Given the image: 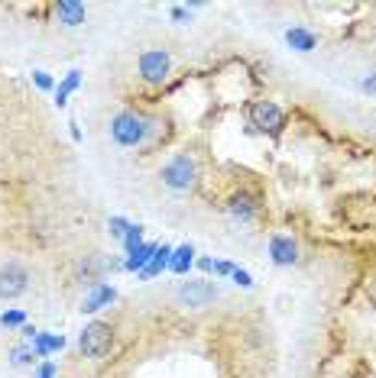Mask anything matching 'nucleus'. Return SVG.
Returning a JSON list of instances; mask_svg holds the SVG:
<instances>
[{"label":"nucleus","mask_w":376,"mask_h":378,"mask_svg":"<svg viewBox=\"0 0 376 378\" xmlns=\"http://www.w3.org/2000/svg\"><path fill=\"white\" fill-rule=\"evenodd\" d=\"M156 249H159V246H153V242H143V246H137V249L130 252V256H127V268H130V272H143L146 265H149V259L156 256Z\"/></svg>","instance_id":"9b49d317"},{"label":"nucleus","mask_w":376,"mask_h":378,"mask_svg":"<svg viewBox=\"0 0 376 378\" xmlns=\"http://www.w3.org/2000/svg\"><path fill=\"white\" fill-rule=\"evenodd\" d=\"M234 281H237L240 288H253V278H250L244 268H234Z\"/></svg>","instance_id":"5701e85b"},{"label":"nucleus","mask_w":376,"mask_h":378,"mask_svg":"<svg viewBox=\"0 0 376 378\" xmlns=\"http://www.w3.org/2000/svg\"><path fill=\"white\" fill-rule=\"evenodd\" d=\"M110 136H114L117 146H139L146 136H149V117L133 114V110H123L110 120Z\"/></svg>","instance_id":"f257e3e1"},{"label":"nucleus","mask_w":376,"mask_h":378,"mask_svg":"<svg viewBox=\"0 0 376 378\" xmlns=\"http://www.w3.org/2000/svg\"><path fill=\"white\" fill-rule=\"evenodd\" d=\"M269 256H273L276 265H292L299 259V246H295L292 236H273L269 240Z\"/></svg>","instance_id":"6e6552de"},{"label":"nucleus","mask_w":376,"mask_h":378,"mask_svg":"<svg viewBox=\"0 0 376 378\" xmlns=\"http://www.w3.org/2000/svg\"><path fill=\"white\" fill-rule=\"evenodd\" d=\"M55 13H59V20L65 26H81L85 23V4H78V0H59Z\"/></svg>","instance_id":"1a4fd4ad"},{"label":"nucleus","mask_w":376,"mask_h":378,"mask_svg":"<svg viewBox=\"0 0 376 378\" xmlns=\"http://www.w3.org/2000/svg\"><path fill=\"white\" fill-rule=\"evenodd\" d=\"M172 16H176L178 23H185V20H188V13H185V7H172Z\"/></svg>","instance_id":"bb28decb"},{"label":"nucleus","mask_w":376,"mask_h":378,"mask_svg":"<svg viewBox=\"0 0 376 378\" xmlns=\"http://www.w3.org/2000/svg\"><path fill=\"white\" fill-rule=\"evenodd\" d=\"M26 285H30V275H26L23 265L10 262V265H4V268H0V297H4V301L20 297L26 291Z\"/></svg>","instance_id":"423d86ee"},{"label":"nucleus","mask_w":376,"mask_h":378,"mask_svg":"<svg viewBox=\"0 0 376 378\" xmlns=\"http://www.w3.org/2000/svg\"><path fill=\"white\" fill-rule=\"evenodd\" d=\"M227 211H231V217L234 220H253V213H256V204H253V197L250 194H234V201H231V207H227Z\"/></svg>","instance_id":"f8f14e48"},{"label":"nucleus","mask_w":376,"mask_h":378,"mask_svg":"<svg viewBox=\"0 0 376 378\" xmlns=\"http://www.w3.org/2000/svg\"><path fill=\"white\" fill-rule=\"evenodd\" d=\"M23 314H20V310H10V314H4V317H0V324H4V326H20V324H23Z\"/></svg>","instance_id":"412c9836"},{"label":"nucleus","mask_w":376,"mask_h":378,"mask_svg":"<svg viewBox=\"0 0 376 378\" xmlns=\"http://www.w3.org/2000/svg\"><path fill=\"white\" fill-rule=\"evenodd\" d=\"M65 346V340L62 336H46V333H36L33 336V353L36 355H46V353H55V349Z\"/></svg>","instance_id":"dca6fc26"},{"label":"nucleus","mask_w":376,"mask_h":378,"mask_svg":"<svg viewBox=\"0 0 376 378\" xmlns=\"http://www.w3.org/2000/svg\"><path fill=\"white\" fill-rule=\"evenodd\" d=\"M36 378H55V365H52V362H46V365H39Z\"/></svg>","instance_id":"b1692460"},{"label":"nucleus","mask_w":376,"mask_h":378,"mask_svg":"<svg viewBox=\"0 0 376 378\" xmlns=\"http://www.w3.org/2000/svg\"><path fill=\"white\" fill-rule=\"evenodd\" d=\"M130 227H133V223H127L123 217H110V233H114L117 240H123V236L130 233Z\"/></svg>","instance_id":"6ab92c4d"},{"label":"nucleus","mask_w":376,"mask_h":378,"mask_svg":"<svg viewBox=\"0 0 376 378\" xmlns=\"http://www.w3.org/2000/svg\"><path fill=\"white\" fill-rule=\"evenodd\" d=\"M215 272L217 275H234V265L231 262H215Z\"/></svg>","instance_id":"393cba45"},{"label":"nucleus","mask_w":376,"mask_h":378,"mask_svg":"<svg viewBox=\"0 0 376 378\" xmlns=\"http://www.w3.org/2000/svg\"><path fill=\"white\" fill-rule=\"evenodd\" d=\"M78 84H81V71H69V78H65V81L59 84V91H55V104H65V100H69V94L72 91H78Z\"/></svg>","instance_id":"f3484780"},{"label":"nucleus","mask_w":376,"mask_h":378,"mask_svg":"<svg viewBox=\"0 0 376 378\" xmlns=\"http://www.w3.org/2000/svg\"><path fill=\"white\" fill-rule=\"evenodd\" d=\"M33 359H36V353H33L30 346H16L13 349V365H30Z\"/></svg>","instance_id":"a211bd4d"},{"label":"nucleus","mask_w":376,"mask_h":378,"mask_svg":"<svg viewBox=\"0 0 376 378\" xmlns=\"http://www.w3.org/2000/svg\"><path fill=\"white\" fill-rule=\"evenodd\" d=\"M360 88H363V91H367V94H376V75H373V78H363V84H360Z\"/></svg>","instance_id":"a878e982"},{"label":"nucleus","mask_w":376,"mask_h":378,"mask_svg":"<svg viewBox=\"0 0 376 378\" xmlns=\"http://www.w3.org/2000/svg\"><path fill=\"white\" fill-rule=\"evenodd\" d=\"M162 182L172 191H188L195 184V162L188 155H172L166 165H162Z\"/></svg>","instance_id":"7ed1b4c3"},{"label":"nucleus","mask_w":376,"mask_h":378,"mask_svg":"<svg viewBox=\"0 0 376 378\" xmlns=\"http://www.w3.org/2000/svg\"><path fill=\"white\" fill-rule=\"evenodd\" d=\"M123 242H127V252H133L137 246H143V230H139V227H130V233L123 236Z\"/></svg>","instance_id":"aec40b11"},{"label":"nucleus","mask_w":376,"mask_h":378,"mask_svg":"<svg viewBox=\"0 0 376 378\" xmlns=\"http://www.w3.org/2000/svg\"><path fill=\"white\" fill-rule=\"evenodd\" d=\"M169 256H172L169 246H159V249H156V256L149 259V265L139 272V278H153V275H159L162 268H169Z\"/></svg>","instance_id":"ddd939ff"},{"label":"nucleus","mask_w":376,"mask_h":378,"mask_svg":"<svg viewBox=\"0 0 376 378\" xmlns=\"http://www.w3.org/2000/svg\"><path fill=\"white\" fill-rule=\"evenodd\" d=\"M217 297V288L211 285V281H188V285L178 288V301L185 304V307H207V304Z\"/></svg>","instance_id":"0eeeda50"},{"label":"nucleus","mask_w":376,"mask_h":378,"mask_svg":"<svg viewBox=\"0 0 376 378\" xmlns=\"http://www.w3.org/2000/svg\"><path fill=\"white\" fill-rule=\"evenodd\" d=\"M169 52H162V49H149V52L139 55V75H143V81L149 84H159L166 81V75H169Z\"/></svg>","instance_id":"39448f33"},{"label":"nucleus","mask_w":376,"mask_h":378,"mask_svg":"<svg viewBox=\"0 0 376 378\" xmlns=\"http://www.w3.org/2000/svg\"><path fill=\"white\" fill-rule=\"evenodd\" d=\"M246 114H250V123H253L260 133H279V129L285 126L283 107L273 104V100H253Z\"/></svg>","instance_id":"20e7f679"},{"label":"nucleus","mask_w":376,"mask_h":378,"mask_svg":"<svg viewBox=\"0 0 376 378\" xmlns=\"http://www.w3.org/2000/svg\"><path fill=\"white\" fill-rule=\"evenodd\" d=\"M285 42H289L292 49H299V52H312V49H315V42H318V39L312 36V33H308V30H299V26H295V30H289V33H285Z\"/></svg>","instance_id":"4468645a"},{"label":"nucleus","mask_w":376,"mask_h":378,"mask_svg":"<svg viewBox=\"0 0 376 378\" xmlns=\"http://www.w3.org/2000/svg\"><path fill=\"white\" fill-rule=\"evenodd\" d=\"M33 81H36L39 91H49V88H52V78H49L46 71H33Z\"/></svg>","instance_id":"4be33fe9"},{"label":"nucleus","mask_w":376,"mask_h":378,"mask_svg":"<svg viewBox=\"0 0 376 378\" xmlns=\"http://www.w3.org/2000/svg\"><path fill=\"white\" fill-rule=\"evenodd\" d=\"M110 343H114V333H110L108 324H88L85 333L78 336V349L88 355V359H104L110 353Z\"/></svg>","instance_id":"f03ea898"},{"label":"nucleus","mask_w":376,"mask_h":378,"mask_svg":"<svg viewBox=\"0 0 376 378\" xmlns=\"http://www.w3.org/2000/svg\"><path fill=\"white\" fill-rule=\"evenodd\" d=\"M192 259H195V249L188 246V242H185V246H178V249L172 252L169 268H172L176 275H185V272H188V265H192Z\"/></svg>","instance_id":"2eb2a0df"},{"label":"nucleus","mask_w":376,"mask_h":378,"mask_svg":"<svg viewBox=\"0 0 376 378\" xmlns=\"http://www.w3.org/2000/svg\"><path fill=\"white\" fill-rule=\"evenodd\" d=\"M117 297V291L114 288H108V285H94V291L85 297V304H81V310L85 314H94V310H101L104 304H110Z\"/></svg>","instance_id":"9d476101"}]
</instances>
